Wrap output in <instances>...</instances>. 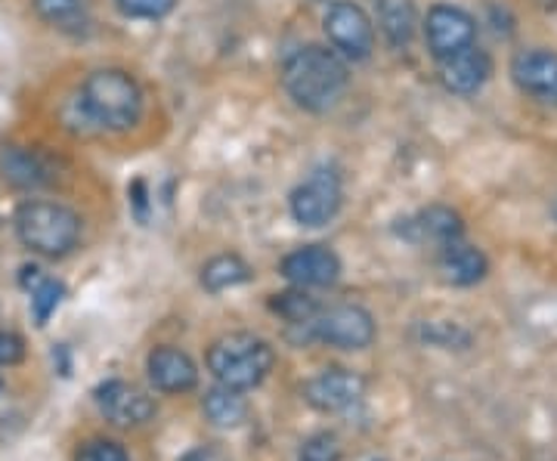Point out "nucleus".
<instances>
[{
    "label": "nucleus",
    "instance_id": "9d476101",
    "mask_svg": "<svg viewBox=\"0 0 557 461\" xmlns=\"http://www.w3.org/2000/svg\"><path fill=\"white\" fill-rule=\"evenodd\" d=\"M511 78L530 100L557 105V53L545 47L523 50L511 62Z\"/></svg>",
    "mask_w": 557,
    "mask_h": 461
},
{
    "label": "nucleus",
    "instance_id": "6e6552de",
    "mask_svg": "<svg viewBox=\"0 0 557 461\" xmlns=\"http://www.w3.org/2000/svg\"><path fill=\"white\" fill-rule=\"evenodd\" d=\"M424 40L434 60H449L461 50L474 47L478 22L456 3H434L424 16Z\"/></svg>",
    "mask_w": 557,
    "mask_h": 461
},
{
    "label": "nucleus",
    "instance_id": "412c9836",
    "mask_svg": "<svg viewBox=\"0 0 557 461\" xmlns=\"http://www.w3.org/2000/svg\"><path fill=\"white\" fill-rule=\"evenodd\" d=\"M248 279H251V270H248V263L242 261L239 254H218V258H211L201 266V285L211 295L230 291L236 285H245Z\"/></svg>",
    "mask_w": 557,
    "mask_h": 461
},
{
    "label": "nucleus",
    "instance_id": "4be33fe9",
    "mask_svg": "<svg viewBox=\"0 0 557 461\" xmlns=\"http://www.w3.org/2000/svg\"><path fill=\"white\" fill-rule=\"evenodd\" d=\"M28 273H32V288H28V291H32V313H35V322H38V325H47V320L57 313L65 288H62V282L40 276L38 266H32Z\"/></svg>",
    "mask_w": 557,
    "mask_h": 461
},
{
    "label": "nucleus",
    "instance_id": "a878e982",
    "mask_svg": "<svg viewBox=\"0 0 557 461\" xmlns=\"http://www.w3.org/2000/svg\"><path fill=\"white\" fill-rule=\"evenodd\" d=\"M75 461H131V456L124 452V446L112 440H90L78 449Z\"/></svg>",
    "mask_w": 557,
    "mask_h": 461
},
{
    "label": "nucleus",
    "instance_id": "f3484780",
    "mask_svg": "<svg viewBox=\"0 0 557 461\" xmlns=\"http://www.w3.org/2000/svg\"><path fill=\"white\" fill-rule=\"evenodd\" d=\"M0 174H3V180L20 186V189H38L44 183L53 180L47 161L40 159L35 149H25V146L0 149Z\"/></svg>",
    "mask_w": 557,
    "mask_h": 461
},
{
    "label": "nucleus",
    "instance_id": "a211bd4d",
    "mask_svg": "<svg viewBox=\"0 0 557 461\" xmlns=\"http://www.w3.org/2000/svg\"><path fill=\"white\" fill-rule=\"evenodd\" d=\"M375 13H379V28L381 35L387 38V43L397 47V50H406L416 38L418 25L412 0H379Z\"/></svg>",
    "mask_w": 557,
    "mask_h": 461
},
{
    "label": "nucleus",
    "instance_id": "f257e3e1",
    "mask_svg": "<svg viewBox=\"0 0 557 461\" xmlns=\"http://www.w3.org/2000/svg\"><path fill=\"white\" fill-rule=\"evenodd\" d=\"M282 84L298 109L329 112L344 97V90L350 84V72H347V60L341 53L310 43L285 60Z\"/></svg>",
    "mask_w": 557,
    "mask_h": 461
},
{
    "label": "nucleus",
    "instance_id": "f8f14e48",
    "mask_svg": "<svg viewBox=\"0 0 557 461\" xmlns=\"http://www.w3.org/2000/svg\"><path fill=\"white\" fill-rule=\"evenodd\" d=\"M282 276L295 288H329L341 276L338 254L325 245H304L298 251L285 254Z\"/></svg>",
    "mask_w": 557,
    "mask_h": 461
},
{
    "label": "nucleus",
    "instance_id": "20e7f679",
    "mask_svg": "<svg viewBox=\"0 0 557 461\" xmlns=\"http://www.w3.org/2000/svg\"><path fill=\"white\" fill-rule=\"evenodd\" d=\"M81 217L60 201H25L16 211V236L40 258H65L78 248Z\"/></svg>",
    "mask_w": 557,
    "mask_h": 461
},
{
    "label": "nucleus",
    "instance_id": "0eeeda50",
    "mask_svg": "<svg viewBox=\"0 0 557 461\" xmlns=\"http://www.w3.org/2000/svg\"><path fill=\"white\" fill-rule=\"evenodd\" d=\"M322 28H325L332 50L341 53L344 60L366 62L375 50V22L354 0L329 3V10L322 16Z\"/></svg>",
    "mask_w": 557,
    "mask_h": 461
},
{
    "label": "nucleus",
    "instance_id": "5701e85b",
    "mask_svg": "<svg viewBox=\"0 0 557 461\" xmlns=\"http://www.w3.org/2000/svg\"><path fill=\"white\" fill-rule=\"evenodd\" d=\"M273 310H276L282 320L288 322V325H307V322L313 320L319 313V303L304 291V288H295V291H285V295H276V301H273Z\"/></svg>",
    "mask_w": 557,
    "mask_h": 461
},
{
    "label": "nucleus",
    "instance_id": "393cba45",
    "mask_svg": "<svg viewBox=\"0 0 557 461\" xmlns=\"http://www.w3.org/2000/svg\"><path fill=\"white\" fill-rule=\"evenodd\" d=\"M298 461H341V443L335 434H313L300 446Z\"/></svg>",
    "mask_w": 557,
    "mask_h": 461
},
{
    "label": "nucleus",
    "instance_id": "4468645a",
    "mask_svg": "<svg viewBox=\"0 0 557 461\" xmlns=\"http://www.w3.org/2000/svg\"><path fill=\"white\" fill-rule=\"evenodd\" d=\"M490 75H493V60L478 43L449 60H440V80L449 94H458V97H474L478 90H483Z\"/></svg>",
    "mask_w": 557,
    "mask_h": 461
},
{
    "label": "nucleus",
    "instance_id": "cd10ccee",
    "mask_svg": "<svg viewBox=\"0 0 557 461\" xmlns=\"http://www.w3.org/2000/svg\"><path fill=\"white\" fill-rule=\"evenodd\" d=\"M183 461H226V459H223V452H218L214 446H199V449L186 452Z\"/></svg>",
    "mask_w": 557,
    "mask_h": 461
},
{
    "label": "nucleus",
    "instance_id": "7ed1b4c3",
    "mask_svg": "<svg viewBox=\"0 0 557 461\" xmlns=\"http://www.w3.org/2000/svg\"><path fill=\"white\" fill-rule=\"evenodd\" d=\"M273 362H276V353L270 341H263L251 332L223 335L208 347V372L218 378V384L242 390V394L263 384V378L273 372Z\"/></svg>",
    "mask_w": 557,
    "mask_h": 461
},
{
    "label": "nucleus",
    "instance_id": "39448f33",
    "mask_svg": "<svg viewBox=\"0 0 557 461\" xmlns=\"http://www.w3.org/2000/svg\"><path fill=\"white\" fill-rule=\"evenodd\" d=\"M304 338L322 341L338 350H366L375 341V320L359 303H335L319 307V313L307 325H300Z\"/></svg>",
    "mask_w": 557,
    "mask_h": 461
},
{
    "label": "nucleus",
    "instance_id": "9b49d317",
    "mask_svg": "<svg viewBox=\"0 0 557 461\" xmlns=\"http://www.w3.org/2000/svg\"><path fill=\"white\" fill-rule=\"evenodd\" d=\"M304 397L319 412H347L366 397V382L350 369H322L307 382Z\"/></svg>",
    "mask_w": 557,
    "mask_h": 461
},
{
    "label": "nucleus",
    "instance_id": "c85d7f7f",
    "mask_svg": "<svg viewBox=\"0 0 557 461\" xmlns=\"http://www.w3.org/2000/svg\"><path fill=\"white\" fill-rule=\"evenodd\" d=\"M0 394H3V382H0Z\"/></svg>",
    "mask_w": 557,
    "mask_h": 461
},
{
    "label": "nucleus",
    "instance_id": "f03ea898",
    "mask_svg": "<svg viewBox=\"0 0 557 461\" xmlns=\"http://www.w3.org/2000/svg\"><path fill=\"white\" fill-rule=\"evenodd\" d=\"M78 109L94 127L124 134L143 119V90L137 78L121 68H97L81 80Z\"/></svg>",
    "mask_w": 557,
    "mask_h": 461
},
{
    "label": "nucleus",
    "instance_id": "dca6fc26",
    "mask_svg": "<svg viewBox=\"0 0 557 461\" xmlns=\"http://www.w3.org/2000/svg\"><path fill=\"white\" fill-rule=\"evenodd\" d=\"M490 263H486V254L474 248V245H465V241H449L440 248V273L449 285H458V288H468V285H478L483 276H486Z\"/></svg>",
    "mask_w": 557,
    "mask_h": 461
},
{
    "label": "nucleus",
    "instance_id": "1a4fd4ad",
    "mask_svg": "<svg viewBox=\"0 0 557 461\" xmlns=\"http://www.w3.org/2000/svg\"><path fill=\"white\" fill-rule=\"evenodd\" d=\"M94 400H97L102 419L112 422L115 427H143V424L156 419V400L146 390H139V387L127 382H119V378L102 382L94 390Z\"/></svg>",
    "mask_w": 557,
    "mask_h": 461
},
{
    "label": "nucleus",
    "instance_id": "2eb2a0df",
    "mask_svg": "<svg viewBox=\"0 0 557 461\" xmlns=\"http://www.w3.org/2000/svg\"><path fill=\"white\" fill-rule=\"evenodd\" d=\"M461 233H465L461 217L446 204H431V208L418 211L416 217L403 221V226H399V236L409 239L412 245H440V248L461 239Z\"/></svg>",
    "mask_w": 557,
    "mask_h": 461
},
{
    "label": "nucleus",
    "instance_id": "6ab92c4d",
    "mask_svg": "<svg viewBox=\"0 0 557 461\" xmlns=\"http://www.w3.org/2000/svg\"><path fill=\"white\" fill-rule=\"evenodd\" d=\"M32 7L50 28L65 32V35H81L90 28L87 0H32Z\"/></svg>",
    "mask_w": 557,
    "mask_h": 461
},
{
    "label": "nucleus",
    "instance_id": "423d86ee",
    "mask_svg": "<svg viewBox=\"0 0 557 461\" xmlns=\"http://www.w3.org/2000/svg\"><path fill=\"white\" fill-rule=\"evenodd\" d=\"M344 201V186H341V174L329 164L313 167L304 180L292 189L288 196V211L300 226H325L329 221H335V214L341 211Z\"/></svg>",
    "mask_w": 557,
    "mask_h": 461
},
{
    "label": "nucleus",
    "instance_id": "b1692460",
    "mask_svg": "<svg viewBox=\"0 0 557 461\" xmlns=\"http://www.w3.org/2000/svg\"><path fill=\"white\" fill-rule=\"evenodd\" d=\"M115 3H119V10L124 16L146 22L164 20V16H171L174 7H177V0H115Z\"/></svg>",
    "mask_w": 557,
    "mask_h": 461
},
{
    "label": "nucleus",
    "instance_id": "bb28decb",
    "mask_svg": "<svg viewBox=\"0 0 557 461\" xmlns=\"http://www.w3.org/2000/svg\"><path fill=\"white\" fill-rule=\"evenodd\" d=\"M25 357V344L13 332H0V365H16Z\"/></svg>",
    "mask_w": 557,
    "mask_h": 461
},
{
    "label": "nucleus",
    "instance_id": "aec40b11",
    "mask_svg": "<svg viewBox=\"0 0 557 461\" xmlns=\"http://www.w3.org/2000/svg\"><path fill=\"white\" fill-rule=\"evenodd\" d=\"M201 412L205 419L218 427H239L248 419V402L242 397V390H233V387H211L201 400Z\"/></svg>",
    "mask_w": 557,
    "mask_h": 461
},
{
    "label": "nucleus",
    "instance_id": "ddd939ff",
    "mask_svg": "<svg viewBox=\"0 0 557 461\" xmlns=\"http://www.w3.org/2000/svg\"><path fill=\"white\" fill-rule=\"evenodd\" d=\"M146 372H149V382L156 384V390L161 394H189L199 384V369H196L193 357L171 344L156 347L149 353Z\"/></svg>",
    "mask_w": 557,
    "mask_h": 461
}]
</instances>
